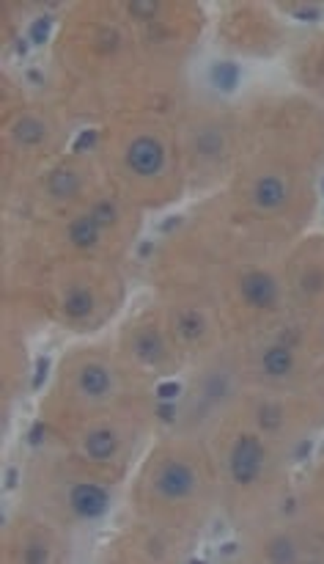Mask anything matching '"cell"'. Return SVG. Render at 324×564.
I'll return each mask as SVG.
<instances>
[{"label": "cell", "instance_id": "obj_25", "mask_svg": "<svg viewBox=\"0 0 324 564\" xmlns=\"http://www.w3.org/2000/svg\"><path fill=\"white\" fill-rule=\"evenodd\" d=\"M97 140V133H86V135H80L77 140H74V152H83V149H88L91 143Z\"/></svg>", "mask_w": 324, "mask_h": 564}, {"label": "cell", "instance_id": "obj_27", "mask_svg": "<svg viewBox=\"0 0 324 564\" xmlns=\"http://www.w3.org/2000/svg\"><path fill=\"white\" fill-rule=\"evenodd\" d=\"M44 369H47V358L39 361V369H36V377H33V388H39L44 383Z\"/></svg>", "mask_w": 324, "mask_h": 564}, {"label": "cell", "instance_id": "obj_4", "mask_svg": "<svg viewBox=\"0 0 324 564\" xmlns=\"http://www.w3.org/2000/svg\"><path fill=\"white\" fill-rule=\"evenodd\" d=\"M195 487V473L182 463H168L157 476V490L162 498H184Z\"/></svg>", "mask_w": 324, "mask_h": 564}, {"label": "cell", "instance_id": "obj_30", "mask_svg": "<svg viewBox=\"0 0 324 564\" xmlns=\"http://www.w3.org/2000/svg\"><path fill=\"white\" fill-rule=\"evenodd\" d=\"M234 551H236V545H234V542H228V545H223V553H234Z\"/></svg>", "mask_w": 324, "mask_h": 564}, {"label": "cell", "instance_id": "obj_17", "mask_svg": "<svg viewBox=\"0 0 324 564\" xmlns=\"http://www.w3.org/2000/svg\"><path fill=\"white\" fill-rule=\"evenodd\" d=\"M179 331L184 339H198L201 333H203V320L193 314V311H187V314H182V320H179Z\"/></svg>", "mask_w": 324, "mask_h": 564}, {"label": "cell", "instance_id": "obj_14", "mask_svg": "<svg viewBox=\"0 0 324 564\" xmlns=\"http://www.w3.org/2000/svg\"><path fill=\"white\" fill-rule=\"evenodd\" d=\"M66 314L69 317H88L91 311H94V298L86 292V289H74V292H69V298L64 303Z\"/></svg>", "mask_w": 324, "mask_h": 564}, {"label": "cell", "instance_id": "obj_12", "mask_svg": "<svg viewBox=\"0 0 324 564\" xmlns=\"http://www.w3.org/2000/svg\"><path fill=\"white\" fill-rule=\"evenodd\" d=\"M77 188H80V179H77L74 171H69V168H58V171H53V176H50V193H53V196H58V199H69V196L77 193Z\"/></svg>", "mask_w": 324, "mask_h": 564}, {"label": "cell", "instance_id": "obj_29", "mask_svg": "<svg viewBox=\"0 0 324 564\" xmlns=\"http://www.w3.org/2000/svg\"><path fill=\"white\" fill-rule=\"evenodd\" d=\"M41 427H33V432H31V443H41Z\"/></svg>", "mask_w": 324, "mask_h": 564}, {"label": "cell", "instance_id": "obj_20", "mask_svg": "<svg viewBox=\"0 0 324 564\" xmlns=\"http://www.w3.org/2000/svg\"><path fill=\"white\" fill-rule=\"evenodd\" d=\"M322 284H324L322 273H308V275H302V289H305V292H319Z\"/></svg>", "mask_w": 324, "mask_h": 564}, {"label": "cell", "instance_id": "obj_9", "mask_svg": "<svg viewBox=\"0 0 324 564\" xmlns=\"http://www.w3.org/2000/svg\"><path fill=\"white\" fill-rule=\"evenodd\" d=\"M116 449H119V443H116V435L110 430H97L86 438V452H88V457L97 460V463L110 460V457L116 454Z\"/></svg>", "mask_w": 324, "mask_h": 564}, {"label": "cell", "instance_id": "obj_2", "mask_svg": "<svg viewBox=\"0 0 324 564\" xmlns=\"http://www.w3.org/2000/svg\"><path fill=\"white\" fill-rule=\"evenodd\" d=\"M127 163L140 176H154L165 166V149H162V143L157 138L140 135V138L132 140L130 149H127Z\"/></svg>", "mask_w": 324, "mask_h": 564}, {"label": "cell", "instance_id": "obj_23", "mask_svg": "<svg viewBox=\"0 0 324 564\" xmlns=\"http://www.w3.org/2000/svg\"><path fill=\"white\" fill-rule=\"evenodd\" d=\"M47 31H50V17H41V22L33 25V41H44L47 39Z\"/></svg>", "mask_w": 324, "mask_h": 564}, {"label": "cell", "instance_id": "obj_18", "mask_svg": "<svg viewBox=\"0 0 324 564\" xmlns=\"http://www.w3.org/2000/svg\"><path fill=\"white\" fill-rule=\"evenodd\" d=\"M269 559H272V562H294L297 553H294L292 542H289V539H275V542L269 545Z\"/></svg>", "mask_w": 324, "mask_h": 564}, {"label": "cell", "instance_id": "obj_10", "mask_svg": "<svg viewBox=\"0 0 324 564\" xmlns=\"http://www.w3.org/2000/svg\"><path fill=\"white\" fill-rule=\"evenodd\" d=\"M99 232H102V229L94 223V218H91V215H83V218L72 221V226H69V240H72V245H77V248H91V245H97Z\"/></svg>", "mask_w": 324, "mask_h": 564}, {"label": "cell", "instance_id": "obj_31", "mask_svg": "<svg viewBox=\"0 0 324 564\" xmlns=\"http://www.w3.org/2000/svg\"><path fill=\"white\" fill-rule=\"evenodd\" d=\"M14 479H17V473H14V471H8V482H6V485H8V487H14Z\"/></svg>", "mask_w": 324, "mask_h": 564}, {"label": "cell", "instance_id": "obj_11", "mask_svg": "<svg viewBox=\"0 0 324 564\" xmlns=\"http://www.w3.org/2000/svg\"><path fill=\"white\" fill-rule=\"evenodd\" d=\"M135 353H137L140 361H146V364H157V361L162 358V353H165L162 339L154 331L140 333L137 341H135Z\"/></svg>", "mask_w": 324, "mask_h": 564}, {"label": "cell", "instance_id": "obj_8", "mask_svg": "<svg viewBox=\"0 0 324 564\" xmlns=\"http://www.w3.org/2000/svg\"><path fill=\"white\" fill-rule=\"evenodd\" d=\"M80 391L88 397H104L110 391V372L104 366H86L80 372Z\"/></svg>", "mask_w": 324, "mask_h": 564}, {"label": "cell", "instance_id": "obj_13", "mask_svg": "<svg viewBox=\"0 0 324 564\" xmlns=\"http://www.w3.org/2000/svg\"><path fill=\"white\" fill-rule=\"evenodd\" d=\"M14 138L25 146H36L44 140V124L39 119H22L14 124Z\"/></svg>", "mask_w": 324, "mask_h": 564}, {"label": "cell", "instance_id": "obj_6", "mask_svg": "<svg viewBox=\"0 0 324 564\" xmlns=\"http://www.w3.org/2000/svg\"><path fill=\"white\" fill-rule=\"evenodd\" d=\"M253 201L259 204L261 209H275L286 201V182L278 176H264L256 182L253 188Z\"/></svg>", "mask_w": 324, "mask_h": 564}, {"label": "cell", "instance_id": "obj_1", "mask_svg": "<svg viewBox=\"0 0 324 564\" xmlns=\"http://www.w3.org/2000/svg\"><path fill=\"white\" fill-rule=\"evenodd\" d=\"M264 465V446L256 435H242L231 452V476L239 485H253Z\"/></svg>", "mask_w": 324, "mask_h": 564}, {"label": "cell", "instance_id": "obj_19", "mask_svg": "<svg viewBox=\"0 0 324 564\" xmlns=\"http://www.w3.org/2000/svg\"><path fill=\"white\" fill-rule=\"evenodd\" d=\"M157 3L154 0H135V3H130V11L137 17V20H149V17H154L157 14Z\"/></svg>", "mask_w": 324, "mask_h": 564}, {"label": "cell", "instance_id": "obj_26", "mask_svg": "<svg viewBox=\"0 0 324 564\" xmlns=\"http://www.w3.org/2000/svg\"><path fill=\"white\" fill-rule=\"evenodd\" d=\"M157 394H160V399H170L179 394V383H162L160 388H157Z\"/></svg>", "mask_w": 324, "mask_h": 564}, {"label": "cell", "instance_id": "obj_21", "mask_svg": "<svg viewBox=\"0 0 324 564\" xmlns=\"http://www.w3.org/2000/svg\"><path fill=\"white\" fill-rule=\"evenodd\" d=\"M261 413H264V416H261V424H264L266 430H275V427L281 424V410H278V407H264Z\"/></svg>", "mask_w": 324, "mask_h": 564}, {"label": "cell", "instance_id": "obj_15", "mask_svg": "<svg viewBox=\"0 0 324 564\" xmlns=\"http://www.w3.org/2000/svg\"><path fill=\"white\" fill-rule=\"evenodd\" d=\"M212 80H215V86H220L223 91H234L236 83H239V69L234 67L231 61L215 64V69H212Z\"/></svg>", "mask_w": 324, "mask_h": 564}, {"label": "cell", "instance_id": "obj_5", "mask_svg": "<svg viewBox=\"0 0 324 564\" xmlns=\"http://www.w3.org/2000/svg\"><path fill=\"white\" fill-rule=\"evenodd\" d=\"M242 289V298L248 306H256V308H272L275 300H278V284L272 275L266 273H248L239 284Z\"/></svg>", "mask_w": 324, "mask_h": 564}, {"label": "cell", "instance_id": "obj_3", "mask_svg": "<svg viewBox=\"0 0 324 564\" xmlns=\"http://www.w3.org/2000/svg\"><path fill=\"white\" fill-rule=\"evenodd\" d=\"M107 493L97 487V485H74L72 490H69V504H72V509L80 515V518H86V520H97L102 518L104 512H107Z\"/></svg>", "mask_w": 324, "mask_h": 564}, {"label": "cell", "instance_id": "obj_24", "mask_svg": "<svg viewBox=\"0 0 324 564\" xmlns=\"http://www.w3.org/2000/svg\"><path fill=\"white\" fill-rule=\"evenodd\" d=\"M319 8L316 6H305V8H297V17L299 20H305V22H313V20H319Z\"/></svg>", "mask_w": 324, "mask_h": 564}, {"label": "cell", "instance_id": "obj_28", "mask_svg": "<svg viewBox=\"0 0 324 564\" xmlns=\"http://www.w3.org/2000/svg\"><path fill=\"white\" fill-rule=\"evenodd\" d=\"M173 416H176V410H173L170 405H162V407H160V419H162V421H173Z\"/></svg>", "mask_w": 324, "mask_h": 564}, {"label": "cell", "instance_id": "obj_16", "mask_svg": "<svg viewBox=\"0 0 324 564\" xmlns=\"http://www.w3.org/2000/svg\"><path fill=\"white\" fill-rule=\"evenodd\" d=\"M88 215L94 218V223H97L99 229H107V226H113V223H116V218H119V215H116V206H113L110 201H99L97 206L88 212Z\"/></svg>", "mask_w": 324, "mask_h": 564}, {"label": "cell", "instance_id": "obj_22", "mask_svg": "<svg viewBox=\"0 0 324 564\" xmlns=\"http://www.w3.org/2000/svg\"><path fill=\"white\" fill-rule=\"evenodd\" d=\"M25 562H31V564H36V562H47V551H44L41 545H31V548L25 551Z\"/></svg>", "mask_w": 324, "mask_h": 564}, {"label": "cell", "instance_id": "obj_7", "mask_svg": "<svg viewBox=\"0 0 324 564\" xmlns=\"http://www.w3.org/2000/svg\"><path fill=\"white\" fill-rule=\"evenodd\" d=\"M261 366H264V372H266L269 377H286L294 366L292 350H289L286 344L269 347V350L264 353V358H261Z\"/></svg>", "mask_w": 324, "mask_h": 564}]
</instances>
